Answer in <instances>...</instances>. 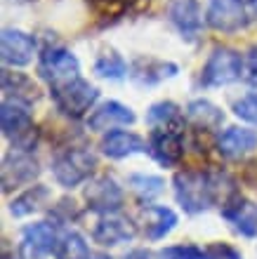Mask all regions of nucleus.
I'll return each mask as SVG.
<instances>
[{
  "mask_svg": "<svg viewBox=\"0 0 257 259\" xmlns=\"http://www.w3.org/2000/svg\"><path fill=\"white\" fill-rule=\"evenodd\" d=\"M234 196L238 191L229 175L201 170H182L175 175V198L189 214H201L215 203H229Z\"/></svg>",
  "mask_w": 257,
  "mask_h": 259,
  "instance_id": "obj_1",
  "label": "nucleus"
},
{
  "mask_svg": "<svg viewBox=\"0 0 257 259\" xmlns=\"http://www.w3.org/2000/svg\"><path fill=\"white\" fill-rule=\"evenodd\" d=\"M0 125H3V135L10 139L14 151H24V153L33 151L35 139H38V130H35L33 118H31V113L26 111L24 104L12 102V99L3 102Z\"/></svg>",
  "mask_w": 257,
  "mask_h": 259,
  "instance_id": "obj_2",
  "label": "nucleus"
},
{
  "mask_svg": "<svg viewBox=\"0 0 257 259\" xmlns=\"http://www.w3.org/2000/svg\"><path fill=\"white\" fill-rule=\"evenodd\" d=\"M50 90H52L54 106L66 118H83L92 109L97 97H99L95 85H90L83 78H76V80L64 82V85H57V88H50Z\"/></svg>",
  "mask_w": 257,
  "mask_h": 259,
  "instance_id": "obj_3",
  "label": "nucleus"
},
{
  "mask_svg": "<svg viewBox=\"0 0 257 259\" xmlns=\"http://www.w3.org/2000/svg\"><path fill=\"white\" fill-rule=\"evenodd\" d=\"M97 167L95 156L85 149H68L64 153L54 158L52 163V175L57 179V184L64 189H74V186L83 184L85 179H90L92 170Z\"/></svg>",
  "mask_w": 257,
  "mask_h": 259,
  "instance_id": "obj_4",
  "label": "nucleus"
},
{
  "mask_svg": "<svg viewBox=\"0 0 257 259\" xmlns=\"http://www.w3.org/2000/svg\"><path fill=\"white\" fill-rule=\"evenodd\" d=\"M241 73H243V59H241L236 50L217 48L205 62L201 82L205 88H222V85L236 82L241 78Z\"/></svg>",
  "mask_w": 257,
  "mask_h": 259,
  "instance_id": "obj_5",
  "label": "nucleus"
},
{
  "mask_svg": "<svg viewBox=\"0 0 257 259\" xmlns=\"http://www.w3.org/2000/svg\"><path fill=\"white\" fill-rule=\"evenodd\" d=\"M38 73L50 82V88H57V85H64V82L81 78V64H78L74 52H68V50L48 48L41 55Z\"/></svg>",
  "mask_w": 257,
  "mask_h": 259,
  "instance_id": "obj_6",
  "label": "nucleus"
},
{
  "mask_svg": "<svg viewBox=\"0 0 257 259\" xmlns=\"http://www.w3.org/2000/svg\"><path fill=\"white\" fill-rule=\"evenodd\" d=\"M59 231L57 224L50 222H35L21 231V254L24 259H43L48 254L57 252L59 247Z\"/></svg>",
  "mask_w": 257,
  "mask_h": 259,
  "instance_id": "obj_7",
  "label": "nucleus"
},
{
  "mask_svg": "<svg viewBox=\"0 0 257 259\" xmlns=\"http://www.w3.org/2000/svg\"><path fill=\"white\" fill-rule=\"evenodd\" d=\"M83 196H85V203H88L90 210L102 214V217L114 214L123 207V189L116 184V179L106 177V175L90 179Z\"/></svg>",
  "mask_w": 257,
  "mask_h": 259,
  "instance_id": "obj_8",
  "label": "nucleus"
},
{
  "mask_svg": "<svg viewBox=\"0 0 257 259\" xmlns=\"http://www.w3.org/2000/svg\"><path fill=\"white\" fill-rule=\"evenodd\" d=\"M41 175V165L31 153L24 151H12L3 160V191L10 193L12 189L28 186Z\"/></svg>",
  "mask_w": 257,
  "mask_h": 259,
  "instance_id": "obj_9",
  "label": "nucleus"
},
{
  "mask_svg": "<svg viewBox=\"0 0 257 259\" xmlns=\"http://www.w3.org/2000/svg\"><path fill=\"white\" fill-rule=\"evenodd\" d=\"M205 19L215 31L234 33L248 26V14L241 0H210Z\"/></svg>",
  "mask_w": 257,
  "mask_h": 259,
  "instance_id": "obj_10",
  "label": "nucleus"
},
{
  "mask_svg": "<svg viewBox=\"0 0 257 259\" xmlns=\"http://www.w3.org/2000/svg\"><path fill=\"white\" fill-rule=\"evenodd\" d=\"M0 52L7 66H26L33 62L35 40L19 28H5L0 35Z\"/></svg>",
  "mask_w": 257,
  "mask_h": 259,
  "instance_id": "obj_11",
  "label": "nucleus"
},
{
  "mask_svg": "<svg viewBox=\"0 0 257 259\" xmlns=\"http://www.w3.org/2000/svg\"><path fill=\"white\" fill-rule=\"evenodd\" d=\"M222 217L231 224V229L245 238L257 236V203L243 196H234L222 205Z\"/></svg>",
  "mask_w": 257,
  "mask_h": 259,
  "instance_id": "obj_12",
  "label": "nucleus"
},
{
  "mask_svg": "<svg viewBox=\"0 0 257 259\" xmlns=\"http://www.w3.org/2000/svg\"><path fill=\"white\" fill-rule=\"evenodd\" d=\"M137 236L135 224L125 217H114V214H104L92 229V238L95 243L104 247H116L121 243H130Z\"/></svg>",
  "mask_w": 257,
  "mask_h": 259,
  "instance_id": "obj_13",
  "label": "nucleus"
},
{
  "mask_svg": "<svg viewBox=\"0 0 257 259\" xmlns=\"http://www.w3.org/2000/svg\"><path fill=\"white\" fill-rule=\"evenodd\" d=\"M151 156L165 167H175L184 156V144L177 130H154L149 139Z\"/></svg>",
  "mask_w": 257,
  "mask_h": 259,
  "instance_id": "obj_14",
  "label": "nucleus"
},
{
  "mask_svg": "<svg viewBox=\"0 0 257 259\" xmlns=\"http://www.w3.org/2000/svg\"><path fill=\"white\" fill-rule=\"evenodd\" d=\"M257 149V132L248 127H229L217 137V151L229 160H241Z\"/></svg>",
  "mask_w": 257,
  "mask_h": 259,
  "instance_id": "obj_15",
  "label": "nucleus"
},
{
  "mask_svg": "<svg viewBox=\"0 0 257 259\" xmlns=\"http://www.w3.org/2000/svg\"><path fill=\"white\" fill-rule=\"evenodd\" d=\"M137 120L135 111L121 102H106L88 118V127L95 132H106V130L121 127V125H132Z\"/></svg>",
  "mask_w": 257,
  "mask_h": 259,
  "instance_id": "obj_16",
  "label": "nucleus"
},
{
  "mask_svg": "<svg viewBox=\"0 0 257 259\" xmlns=\"http://www.w3.org/2000/svg\"><path fill=\"white\" fill-rule=\"evenodd\" d=\"M144 151H149V144L139 135L128 132V130H114L102 139V153L108 158H116V160L135 156V153H144Z\"/></svg>",
  "mask_w": 257,
  "mask_h": 259,
  "instance_id": "obj_17",
  "label": "nucleus"
},
{
  "mask_svg": "<svg viewBox=\"0 0 257 259\" xmlns=\"http://www.w3.org/2000/svg\"><path fill=\"white\" fill-rule=\"evenodd\" d=\"M168 17L187 38H194L203 26V14L196 0H172L168 5Z\"/></svg>",
  "mask_w": 257,
  "mask_h": 259,
  "instance_id": "obj_18",
  "label": "nucleus"
},
{
  "mask_svg": "<svg viewBox=\"0 0 257 259\" xmlns=\"http://www.w3.org/2000/svg\"><path fill=\"white\" fill-rule=\"evenodd\" d=\"M142 224L146 240L156 243V240H163L177 226V214L165 205H149L142 212Z\"/></svg>",
  "mask_w": 257,
  "mask_h": 259,
  "instance_id": "obj_19",
  "label": "nucleus"
},
{
  "mask_svg": "<svg viewBox=\"0 0 257 259\" xmlns=\"http://www.w3.org/2000/svg\"><path fill=\"white\" fill-rule=\"evenodd\" d=\"M177 64L172 62H158V59H137L132 64V80L139 82V85H154V82H161L165 78H172L177 75Z\"/></svg>",
  "mask_w": 257,
  "mask_h": 259,
  "instance_id": "obj_20",
  "label": "nucleus"
},
{
  "mask_svg": "<svg viewBox=\"0 0 257 259\" xmlns=\"http://www.w3.org/2000/svg\"><path fill=\"white\" fill-rule=\"evenodd\" d=\"M3 92L5 97H12V102L31 104L38 99V85H35L28 75L14 73V71H3Z\"/></svg>",
  "mask_w": 257,
  "mask_h": 259,
  "instance_id": "obj_21",
  "label": "nucleus"
},
{
  "mask_svg": "<svg viewBox=\"0 0 257 259\" xmlns=\"http://www.w3.org/2000/svg\"><path fill=\"white\" fill-rule=\"evenodd\" d=\"M50 200V189L43 184H35V186H28L24 193L14 198L12 203H10V212H12L14 217H28V214H33V212L43 210Z\"/></svg>",
  "mask_w": 257,
  "mask_h": 259,
  "instance_id": "obj_22",
  "label": "nucleus"
},
{
  "mask_svg": "<svg viewBox=\"0 0 257 259\" xmlns=\"http://www.w3.org/2000/svg\"><path fill=\"white\" fill-rule=\"evenodd\" d=\"M187 118H189L198 130H208V132H212V130H217L219 125H222L224 113L217 109L212 102L196 99V102H191L189 106H187Z\"/></svg>",
  "mask_w": 257,
  "mask_h": 259,
  "instance_id": "obj_23",
  "label": "nucleus"
},
{
  "mask_svg": "<svg viewBox=\"0 0 257 259\" xmlns=\"http://www.w3.org/2000/svg\"><path fill=\"white\" fill-rule=\"evenodd\" d=\"M146 123L154 130H177L182 125V113L172 102H158L146 113Z\"/></svg>",
  "mask_w": 257,
  "mask_h": 259,
  "instance_id": "obj_24",
  "label": "nucleus"
},
{
  "mask_svg": "<svg viewBox=\"0 0 257 259\" xmlns=\"http://www.w3.org/2000/svg\"><path fill=\"white\" fill-rule=\"evenodd\" d=\"M128 186L142 203H151L154 198H158L163 193L165 182L161 177H156V175H130Z\"/></svg>",
  "mask_w": 257,
  "mask_h": 259,
  "instance_id": "obj_25",
  "label": "nucleus"
},
{
  "mask_svg": "<svg viewBox=\"0 0 257 259\" xmlns=\"http://www.w3.org/2000/svg\"><path fill=\"white\" fill-rule=\"evenodd\" d=\"M57 259H90V247L88 243L83 240L81 233L76 231H68L61 236L59 240V247H57Z\"/></svg>",
  "mask_w": 257,
  "mask_h": 259,
  "instance_id": "obj_26",
  "label": "nucleus"
},
{
  "mask_svg": "<svg viewBox=\"0 0 257 259\" xmlns=\"http://www.w3.org/2000/svg\"><path fill=\"white\" fill-rule=\"evenodd\" d=\"M95 71H97V75H102V78L121 80L123 75L128 73V64L123 62L121 55H116L114 50H111V52H104L95 62Z\"/></svg>",
  "mask_w": 257,
  "mask_h": 259,
  "instance_id": "obj_27",
  "label": "nucleus"
},
{
  "mask_svg": "<svg viewBox=\"0 0 257 259\" xmlns=\"http://www.w3.org/2000/svg\"><path fill=\"white\" fill-rule=\"evenodd\" d=\"M158 259H212L208 247L198 245H170L158 252Z\"/></svg>",
  "mask_w": 257,
  "mask_h": 259,
  "instance_id": "obj_28",
  "label": "nucleus"
},
{
  "mask_svg": "<svg viewBox=\"0 0 257 259\" xmlns=\"http://www.w3.org/2000/svg\"><path fill=\"white\" fill-rule=\"evenodd\" d=\"M234 113H236L241 120H245V123L257 125V92L241 97V99L234 104Z\"/></svg>",
  "mask_w": 257,
  "mask_h": 259,
  "instance_id": "obj_29",
  "label": "nucleus"
},
{
  "mask_svg": "<svg viewBox=\"0 0 257 259\" xmlns=\"http://www.w3.org/2000/svg\"><path fill=\"white\" fill-rule=\"evenodd\" d=\"M78 217V207H76L74 200H59V205H54V222H71V219Z\"/></svg>",
  "mask_w": 257,
  "mask_h": 259,
  "instance_id": "obj_30",
  "label": "nucleus"
},
{
  "mask_svg": "<svg viewBox=\"0 0 257 259\" xmlns=\"http://www.w3.org/2000/svg\"><path fill=\"white\" fill-rule=\"evenodd\" d=\"M208 252L212 254V259H243L236 247H231L229 243H210Z\"/></svg>",
  "mask_w": 257,
  "mask_h": 259,
  "instance_id": "obj_31",
  "label": "nucleus"
},
{
  "mask_svg": "<svg viewBox=\"0 0 257 259\" xmlns=\"http://www.w3.org/2000/svg\"><path fill=\"white\" fill-rule=\"evenodd\" d=\"M248 80L257 85V50H252L250 59H248Z\"/></svg>",
  "mask_w": 257,
  "mask_h": 259,
  "instance_id": "obj_32",
  "label": "nucleus"
},
{
  "mask_svg": "<svg viewBox=\"0 0 257 259\" xmlns=\"http://www.w3.org/2000/svg\"><path fill=\"white\" fill-rule=\"evenodd\" d=\"M123 259H154L149 250H130L128 254H123Z\"/></svg>",
  "mask_w": 257,
  "mask_h": 259,
  "instance_id": "obj_33",
  "label": "nucleus"
},
{
  "mask_svg": "<svg viewBox=\"0 0 257 259\" xmlns=\"http://www.w3.org/2000/svg\"><path fill=\"white\" fill-rule=\"evenodd\" d=\"M90 259H111V257H108V254H102V252H92Z\"/></svg>",
  "mask_w": 257,
  "mask_h": 259,
  "instance_id": "obj_34",
  "label": "nucleus"
},
{
  "mask_svg": "<svg viewBox=\"0 0 257 259\" xmlns=\"http://www.w3.org/2000/svg\"><path fill=\"white\" fill-rule=\"evenodd\" d=\"M252 10H255V17H257V0H252Z\"/></svg>",
  "mask_w": 257,
  "mask_h": 259,
  "instance_id": "obj_35",
  "label": "nucleus"
},
{
  "mask_svg": "<svg viewBox=\"0 0 257 259\" xmlns=\"http://www.w3.org/2000/svg\"><path fill=\"white\" fill-rule=\"evenodd\" d=\"M17 3H31V0H17Z\"/></svg>",
  "mask_w": 257,
  "mask_h": 259,
  "instance_id": "obj_36",
  "label": "nucleus"
}]
</instances>
